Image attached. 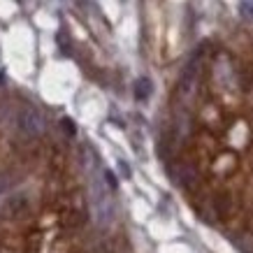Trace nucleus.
<instances>
[{
  "instance_id": "obj_1",
  "label": "nucleus",
  "mask_w": 253,
  "mask_h": 253,
  "mask_svg": "<svg viewBox=\"0 0 253 253\" xmlns=\"http://www.w3.org/2000/svg\"><path fill=\"white\" fill-rule=\"evenodd\" d=\"M112 188L107 186L105 176H93L91 181V207H93V218L100 228H109L114 221L116 207L112 200Z\"/></svg>"
},
{
  "instance_id": "obj_2",
  "label": "nucleus",
  "mask_w": 253,
  "mask_h": 253,
  "mask_svg": "<svg viewBox=\"0 0 253 253\" xmlns=\"http://www.w3.org/2000/svg\"><path fill=\"white\" fill-rule=\"evenodd\" d=\"M16 128L19 135L26 139H35L44 132V116L40 114V109L35 107H23L16 116Z\"/></svg>"
},
{
  "instance_id": "obj_3",
  "label": "nucleus",
  "mask_w": 253,
  "mask_h": 253,
  "mask_svg": "<svg viewBox=\"0 0 253 253\" xmlns=\"http://www.w3.org/2000/svg\"><path fill=\"white\" fill-rule=\"evenodd\" d=\"M198 72H200V58L193 56L191 61H188V65H186L181 79H179V95H181V98H188L193 93L195 82H198Z\"/></svg>"
},
{
  "instance_id": "obj_4",
  "label": "nucleus",
  "mask_w": 253,
  "mask_h": 253,
  "mask_svg": "<svg viewBox=\"0 0 253 253\" xmlns=\"http://www.w3.org/2000/svg\"><path fill=\"white\" fill-rule=\"evenodd\" d=\"M172 179H174L179 186L188 188V186H193L198 181V174H195V169L188 168V165H179V168H174V172H172Z\"/></svg>"
},
{
  "instance_id": "obj_5",
  "label": "nucleus",
  "mask_w": 253,
  "mask_h": 253,
  "mask_svg": "<svg viewBox=\"0 0 253 253\" xmlns=\"http://www.w3.org/2000/svg\"><path fill=\"white\" fill-rule=\"evenodd\" d=\"M132 93H135V98L139 102H144V100L151 98V93H154V82L149 77H139L135 79V84H132Z\"/></svg>"
},
{
  "instance_id": "obj_6",
  "label": "nucleus",
  "mask_w": 253,
  "mask_h": 253,
  "mask_svg": "<svg viewBox=\"0 0 253 253\" xmlns=\"http://www.w3.org/2000/svg\"><path fill=\"white\" fill-rule=\"evenodd\" d=\"M26 207H28V200H26V195H12V198H7V202H5V209H7L9 216L21 214Z\"/></svg>"
},
{
  "instance_id": "obj_7",
  "label": "nucleus",
  "mask_w": 253,
  "mask_h": 253,
  "mask_svg": "<svg viewBox=\"0 0 253 253\" xmlns=\"http://www.w3.org/2000/svg\"><path fill=\"white\" fill-rule=\"evenodd\" d=\"M232 242H235V246H237L242 253H253V242L249 237H242V235H237V237H232Z\"/></svg>"
},
{
  "instance_id": "obj_8",
  "label": "nucleus",
  "mask_w": 253,
  "mask_h": 253,
  "mask_svg": "<svg viewBox=\"0 0 253 253\" xmlns=\"http://www.w3.org/2000/svg\"><path fill=\"white\" fill-rule=\"evenodd\" d=\"M239 14H242L244 21L253 23V0H242V5H239Z\"/></svg>"
},
{
  "instance_id": "obj_9",
  "label": "nucleus",
  "mask_w": 253,
  "mask_h": 253,
  "mask_svg": "<svg viewBox=\"0 0 253 253\" xmlns=\"http://www.w3.org/2000/svg\"><path fill=\"white\" fill-rule=\"evenodd\" d=\"M102 176H105V181H107V186H109V188H112V191H116V188H119V181H116V174H114V172H112V169H105V172H102Z\"/></svg>"
},
{
  "instance_id": "obj_10",
  "label": "nucleus",
  "mask_w": 253,
  "mask_h": 253,
  "mask_svg": "<svg viewBox=\"0 0 253 253\" xmlns=\"http://www.w3.org/2000/svg\"><path fill=\"white\" fill-rule=\"evenodd\" d=\"M61 126H63V128H65V132H68L70 137H75V135H77V128L72 126V121H70V119H63V121H61Z\"/></svg>"
},
{
  "instance_id": "obj_11",
  "label": "nucleus",
  "mask_w": 253,
  "mask_h": 253,
  "mask_svg": "<svg viewBox=\"0 0 253 253\" xmlns=\"http://www.w3.org/2000/svg\"><path fill=\"white\" fill-rule=\"evenodd\" d=\"M9 186H12V181H9V176L7 174H0V195L7 191Z\"/></svg>"
},
{
  "instance_id": "obj_12",
  "label": "nucleus",
  "mask_w": 253,
  "mask_h": 253,
  "mask_svg": "<svg viewBox=\"0 0 253 253\" xmlns=\"http://www.w3.org/2000/svg\"><path fill=\"white\" fill-rule=\"evenodd\" d=\"M119 169H121V174L126 176V179H130V168L126 165V161H119Z\"/></svg>"
},
{
  "instance_id": "obj_13",
  "label": "nucleus",
  "mask_w": 253,
  "mask_h": 253,
  "mask_svg": "<svg viewBox=\"0 0 253 253\" xmlns=\"http://www.w3.org/2000/svg\"><path fill=\"white\" fill-rule=\"evenodd\" d=\"M2 82H5V75H2V72H0V84H2Z\"/></svg>"
}]
</instances>
